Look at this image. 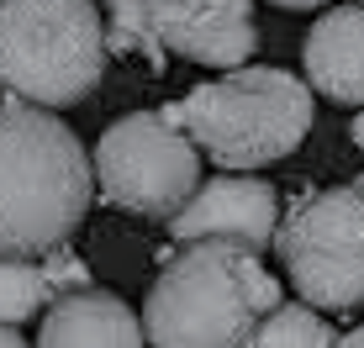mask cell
<instances>
[{"label": "cell", "mask_w": 364, "mask_h": 348, "mask_svg": "<svg viewBox=\"0 0 364 348\" xmlns=\"http://www.w3.org/2000/svg\"><path fill=\"white\" fill-rule=\"evenodd\" d=\"M333 348H364V327H354V332H343Z\"/></svg>", "instance_id": "cell-14"}, {"label": "cell", "mask_w": 364, "mask_h": 348, "mask_svg": "<svg viewBox=\"0 0 364 348\" xmlns=\"http://www.w3.org/2000/svg\"><path fill=\"white\" fill-rule=\"evenodd\" d=\"M274 248L306 306H364V185L311 190L274 227Z\"/></svg>", "instance_id": "cell-5"}, {"label": "cell", "mask_w": 364, "mask_h": 348, "mask_svg": "<svg viewBox=\"0 0 364 348\" xmlns=\"http://www.w3.org/2000/svg\"><path fill=\"white\" fill-rule=\"evenodd\" d=\"M58 290L48 280L43 264H27V259H0V327H21L32 312L53 306Z\"/></svg>", "instance_id": "cell-11"}, {"label": "cell", "mask_w": 364, "mask_h": 348, "mask_svg": "<svg viewBox=\"0 0 364 348\" xmlns=\"http://www.w3.org/2000/svg\"><path fill=\"white\" fill-rule=\"evenodd\" d=\"M90 164L100 195L137 217H174L200 185L196 143L159 111H132L111 121Z\"/></svg>", "instance_id": "cell-7"}, {"label": "cell", "mask_w": 364, "mask_h": 348, "mask_svg": "<svg viewBox=\"0 0 364 348\" xmlns=\"http://www.w3.org/2000/svg\"><path fill=\"white\" fill-rule=\"evenodd\" d=\"M333 327L311 312L306 301L301 306H274V312L254 327L248 348H333Z\"/></svg>", "instance_id": "cell-12"}, {"label": "cell", "mask_w": 364, "mask_h": 348, "mask_svg": "<svg viewBox=\"0 0 364 348\" xmlns=\"http://www.w3.org/2000/svg\"><path fill=\"white\" fill-rule=\"evenodd\" d=\"M95 195L85 143L43 106H0V259H32L69 243Z\"/></svg>", "instance_id": "cell-1"}, {"label": "cell", "mask_w": 364, "mask_h": 348, "mask_svg": "<svg viewBox=\"0 0 364 348\" xmlns=\"http://www.w3.org/2000/svg\"><path fill=\"white\" fill-rule=\"evenodd\" d=\"M274 306L280 280L259 264L254 248L185 243L143 301V338L154 348H248Z\"/></svg>", "instance_id": "cell-2"}, {"label": "cell", "mask_w": 364, "mask_h": 348, "mask_svg": "<svg viewBox=\"0 0 364 348\" xmlns=\"http://www.w3.org/2000/svg\"><path fill=\"white\" fill-rule=\"evenodd\" d=\"M37 348H143V322L122 295L85 285L48 306Z\"/></svg>", "instance_id": "cell-10"}, {"label": "cell", "mask_w": 364, "mask_h": 348, "mask_svg": "<svg viewBox=\"0 0 364 348\" xmlns=\"http://www.w3.org/2000/svg\"><path fill=\"white\" fill-rule=\"evenodd\" d=\"M95 0H0V85L43 111L80 106L106 74Z\"/></svg>", "instance_id": "cell-4"}, {"label": "cell", "mask_w": 364, "mask_h": 348, "mask_svg": "<svg viewBox=\"0 0 364 348\" xmlns=\"http://www.w3.org/2000/svg\"><path fill=\"white\" fill-rule=\"evenodd\" d=\"M269 6H280V11H311V6H328V0H269Z\"/></svg>", "instance_id": "cell-13"}, {"label": "cell", "mask_w": 364, "mask_h": 348, "mask_svg": "<svg viewBox=\"0 0 364 348\" xmlns=\"http://www.w3.org/2000/svg\"><path fill=\"white\" fill-rule=\"evenodd\" d=\"M164 116L211 164H222V174H243L301 148V138L311 132V85L285 69L243 64L211 85H196Z\"/></svg>", "instance_id": "cell-3"}, {"label": "cell", "mask_w": 364, "mask_h": 348, "mask_svg": "<svg viewBox=\"0 0 364 348\" xmlns=\"http://www.w3.org/2000/svg\"><path fill=\"white\" fill-rule=\"evenodd\" d=\"M280 227V201H274L269 180H243V174H222V180H200L196 195L169 217V232L180 243H237V248H269Z\"/></svg>", "instance_id": "cell-8"}, {"label": "cell", "mask_w": 364, "mask_h": 348, "mask_svg": "<svg viewBox=\"0 0 364 348\" xmlns=\"http://www.w3.org/2000/svg\"><path fill=\"white\" fill-rule=\"evenodd\" d=\"M348 138H354V148H364V111L354 116V127H348Z\"/></svg>", "instance_id": "cell-16"}, {"label": "cell", "mask_w": 364, "mask_h": 348, "mask_svg": "<svg viewBox=\"0 0 364 348\" xmlns=\"http://www.w3.org/2000/svg\"><path fill=\"white\" fill-rule=\"evenodd\" d=\"M0 348H27V343H21L16 327H0Z\"/></svg>", "instance_id": "cell-15"}, {"label": "cell", "mask_w": 364, "mask_h": 348, "mask_svg": "<svg viewBox=\"0 0 364 348\" xmlns=\"http://www.w3.org/2000/svg\"><path fill=\"white\" fill-rule=\"evenodd\" d=\"M306 85L338 106H364V6H338L311 21L301 43Z\"/></svg>", "instance_id": "cell-9"}, {"label": "cell", "mask_w": 364, "mask_h": 348, "mask_svg": "<svg viewBox=\"0 0 364 348\" xmlns=\"http://www.w3.org/2000/svg\"><path fill=\"white\" fill-rule=\"evenodd\" d=\"M111 53H174L206 69H243L259 48L254 0H106Z\"/></svg>", "instance_id": "cell-6"}]
</instances>
